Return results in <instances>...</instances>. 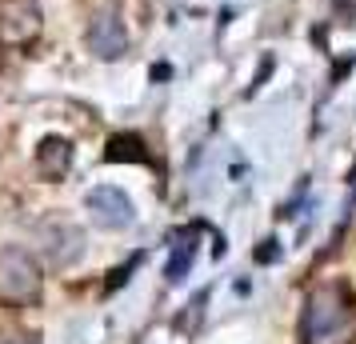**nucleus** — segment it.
<instances>
[{
	"instance_id": "1",
	"label": "nucleus",
	"mask_w": 356,
	"mask_h": 344,
	"mask_svg": "<svg viewBox=\"0 0 356 344\" xmlns=\"http://www.w3.org/2000/svg\"><path fill=\"white\" fill-rule=\"evenodd\" d=\"M353 304L356 296L344 280H328L321 288H312L305 300V316H300V341L305 344H316L324 336H332L340 328L353 320Z\"/></svg>"
},
{
	"instance_id": "2",
	"label": "nucleus",
	"mask_w": 356,
	"mask_h": 344,
	"mask_svg": "<svg viewBox=\"0 0 356 344\" xmlns=\"http://www.w3.org/2000/svg\"><path fill=\"white\" fill-rule=\"evenodd\" d=\"M44 296L40 264L29 248L4 245L0 248V304L4 309H36Z\"/></svg>"
},
{
	"instance_id": "3",
	"label": "nucleus",
	"mask_w": 356,
	"mask_h": 344,
	"mask_svg": "<svg viewBox=\"0 0 356 344\" xmlns=\"http://www.w3.org/2000/svg\"><path fill=\"white\" fill-rule=\"evenodd\" d=\"M40 28H44V20H40L36 0H4L0 4V44L24 49L40 36Z\"/></svg>"
},
{
	"instance_id": "4",
	"label": "nucleus",
	"mask_w": 356,
	"mask_h": 344,
	"mask_svg": "<svg viewBox=\"0 0 356 344\" xmlns=\"http://www.w3.org/2000/svg\"><path fill=\"white\" fill-rule=\"evenodd\" d=\"M84 44L92 56L100 60H120L129 52V33H124V20L116 8H100L97 17L88 20V33H84Z\"/></svg>"
},
{
	"instance_id": "5",
	"label": "nucleus",
	"mask_w": 356,
	"mask_h": 344,
	"mask_svg": "<svg viewBox=\"0 0 356 344\" xmlns=\"http://www.w3.org/2000/svg\"><path fill=\"white\" fill-rule=\"evenodd\" d=\"M84 204H88V213H92V224L97 229H108V232H120L132 224V200L120 193V188H113V184H100V188H92L88 197H84Z\"/></svg>"
},
{
	"instance_id": "6",
	"label": "nucleus",
	"mask_w": 356,
	"mask_h": 344,
	"mask_svg": "<svg viewBox=\"0 0 356 344\" xmlns=\"http://www.w3.org/2000/svg\"><path fill=\"white\" fill-rule=\"evenodd\" d=\"M36 240L44 245L49 261L60 264V268L76 264L81 252H84V232L76 229V224H68V220H44V224L36 229Z\"/></svg>"
},
{
	"instance_id": "7",
	"label": "nucleus",
	"mask_w": 356,
	"mask_h": 344,
	"mask_svg": "<svg viewBox=\"0 0 356 344\" xmlns=\"http://www.w3.org/2000/svg\"><path fill=\"white\" fill-rule=\"evenodd\" d=\"M72 168V140L65 136H44L36 148V177L40 181H60Z\"/></svg>"
},
{
	"instance_id": "8",
	"label": "nucleus",
	"mask_w": 356,
	"mask_h": 344,
	"mask_svg": "<svg viewBox=\"0 0 356 344\" xmlns=\"http://www.w3.org/2000/svg\"><path fill=\"white\" fill-rule=\"evenodd\" d=\"M172 256H168V264H164V277H168V284H180L184 280V272L193 268L196 261V229H180L172 232Z\"/></svg>"
},
{
	"instance_id": "9",
	"label": "nucleus",
	"mask_w": 356,
	"mask_h": 344,
	"mask_svg": "<svg viewBox=\"0 0 356 344\" xmlns=\"http://www.w3.org/2000/svg\"><path fill=\"white\" fill-rule=\"evenodd\" d=\"M104 161H113V164H148L152 156H148V148L145 140L136 136V132H116L113 140H108V148H104Z\"/></svg>"
},
{
	"instance_id": "10",
	"label": "nucleus",
	"mask_w": 356,
	"mask_h": 344,
	"mask_svg": "<svg viewBox=\"0 0 356 344\" xmlns=\"http://www.w3.org/2000/svg\"><path fill=\"white\" fill-rule=\"evenodd\" d=\"M204 304H209V288H200V293L193 296V304H184V312L177 316V332L180 336H193L196 328H200V320H204Z\"/></svg>"
},
{
	"instance_id": "11",
	"label": "nucleus",
	"mask_w": 356,
	"mask_h": 344,
	"mask_svg": "<svg viewBox=\"0 0 356 344\" xmlns=\"http://www.w3.org/2000/svg\"><path fill=\"white\" fill-rule=\"evenodd\" d=\"M136 264H140V256H132V261L124 264V268H116V272H113V280H108V293H116V288H120V284H124V280L132 277V268H136Z\"/></svg>"
},
{
	"instance_id": "12",
	"label": "nucleus",
	"mask_w": 356,
	"mask_h": 344,
	"mask_svg": "<svg viewBox=\"0 0 356 344\" xmlns=\"http://www.w3.org/2000/svg\"><path fill=\"white\" fill-rule=\"evenodd\" d=\"M0 344H40L36 332H0Z\"/></svg>"
},
{
	"instance_id": "13",
	"label": "nucleus",
	"mask_w": 356,
	"mask_h": 344,
	"mask_svg": "<svg viewBox=\"0 0 356 344\" xmlns=\"http://www.w3.org/2000/svg\"><path fill=\"white\" fill-rule=\"evenodd\" d=\"M257 261H260V264L276 261V240H264V248H260V252H257Z\"/></svg>"
},
{
	"instance_id": "14",
	"label": "nucleus",
	"mask_w": 356,
	"mask_h": 344,
	"mask_svg": "<svg viewBox=\"0 0 356 344\" xmlns=\"http://www.w3.org/2000/svg\"><path fill=\"white\" fill-rule=\"evenodd\" d=\"M353 181H356V168H353Z\"/></svg>"
},
{
	"instance_id": "15",
	"label": "nucleus",
	"mask_w": 356,
	"mask_h": 344,
	"mask_svg": "<svg viewBox=\"0 0 356 344\" xmlns=\"http://www.w3.org/2000/svg\"><path fill=\"white\" fill-rule=\"evenodd\" d=\"M353 344H356V341H353Z\"/></svg>"
}]
</instances>
